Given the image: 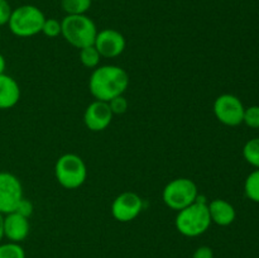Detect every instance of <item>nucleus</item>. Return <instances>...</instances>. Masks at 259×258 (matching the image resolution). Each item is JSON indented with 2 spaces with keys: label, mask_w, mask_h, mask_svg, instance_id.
<instances>
[{
  "label": "nucleus",
  "mask_w": 259,
  "mask_h": 258,
  "mask_svg": "<svg viewBox=\"0 0 259 258\" xmlns=\"http://www.w3.org/2000/svg\"><path fill=\"white\" fill-rule=\"evenodd\" d=\"M129 86V75L124 68L115 65L98 66L89 78V90L95 100L110 101L124 95Z\"/></svg>",
  "instance_id": "nucleus-1"
},
{
  "label": "nucleus",
  "mask_w": 259,
  "mask_h": 258,
  "mask_svg": "<svg viewBox=\"0 0 259 258\" xmlns=\"http://www.w3.org/2000/svg\"><path fill=\"white\" fill-rule=\"evenodd\" d=\"M211 224L207 201L200 195L194 204L177 211L175 219L177 232L187 238H196L205 234Z\"/></svg>",
  "instance_id": "nucleus-2"
},
{
  "label": "nucleus",
  "mask_w": 259,
  "mask_h": 258,
  "mask_svg": "<svg viewBox=\"0 0 259 258\" xmlns=\"http://www.w3.org/2000/svg\"><path fill=\"white\" fill-rule=\"evenodd\" d=\"M62 35L66 42L72 47L81 50L88 46H93L98 35V28L95 22L86 14L66 15L61 20Z\"/></svg>",
  "instance_id": "nucleus-3"
},
{
  "label": "nucleus",
  "mask_w": 259,
  "mask_h": 258,
  "mask_svg": "<svg viewBox=\"0 0 259 258\" xmlns=\"http://www.w3.org/2000/svg\"><path fill=\"white\" fill-rule=\"evenodd\" d=\"M46 17L35 5H20L13 9L8 22L10 32L20 38H29L42 32Z\"/></svg>",
  "instance_id": "nucleus-4"
},
{
  "label": "nucleus",
  "mask_w": 259,
  "mask_h": 258,
  "mask_svg": "<svg viewBox=\"0 0 259 258\" xmlns=\"http://www.w3.org/2000/svg\"><path fill=\"white\" fill-rule=\"evenodd\" d=\"M55 176L63 189L76 190L85 184L88 167L78 154L65 153L56 161Z\"/></svg>",
  "instance_id": "nucleus-5"
},
{
  "label": "nucleus",
  "mask_w": 259,
  "mask_h": 258,
  "mask_svg": "<svg viewBox=\"0 0 259 258\" xmlns=\"http://www.w3.org/2000/svg\"><path fill=\"white\" fill-rule=\"evenodd\" d=\"M199 197L197 185L187 177H179L169 181L162 191V200L172 210L185 209L194 204Z\"/></svg>",
  "instance_id": "nucleus-6"
},
{
  "label": "nucleus",
  "mask_w": 259,
  "mask_h": 258,
  "mask_svg": "<svg viewBox=\"0 0 259 258\" xmlns=\"http://www.w3.org/2000/svg\"><path fill=\"white\" fill-rule=\"evenodd\" d=\"M214 114L218 120L227 126H237L243 123L244 105L238 96L233 94H223L214 101Z\"/></svg>",
  "instance_id": "nucleus-7"
},
{
  "label": "nucleus",
  "mask_w": 259,
  "mask_h": 258,
  "mask_svg": "<svg viewBox=\"0 0 259 258\" xmlns=\"http://www.w3.org/2000/svg\"><path fill=\"white\" fill-rule=\"evenodd\" d=\"M23 197L20 180L10 172H0V212L5 215L15 211Z\"/></svg>",
  "instance_id": "nucleus-8"
},
{
  "label": "nucleus",
  "mask_w": 259,
  "mask_h": 258,
  "mask_svg": "<svg viewBox=\"0 0 259 258\" xmlns=\"http://www.w3.org/2000/svg\"><path fill=\"white\" fill-rule=\"evenodd\" d=\"M143 206V199L137 192H121L111 204V215L116 222L129 223L141 214Z\"/></svg>",
  "instance_id": "nucleus-9"
},
{
  "label": "nucleus",
  "mask_w": 259,
  "mask_h": 258,
  "mask_svg": "<svg viewBox=\"0 0 259 258\" xmlns=\"http://www.w3.org/2000/svg\"><path fill=\"white\" fill-rule=\"evenodd\" d=\"M94 46L99 51L101 57L115 58L124 52L126 40L119 30L106 28V29L99 30Z\"/></svg>",
  "instance_id": "nucleus-10"
},
{
  "label": "nucleus",
  "mask_w": 259,
  "mask_h": 258,
  "mask_svg": "<svg viewBox=\"0 0 259 258\" xmlns=\"http://www.w3.org/2000/svg\"><path fill=\"white\" fill-rule=\"evenodd\" d=\"M114 114L106 101L95 100L86 108L83 113V123L91 132H103L108 128L113 120Z\"/></svg>",
  "instance_id": "nucleus-11"
},
{
  "label": "nucleus",
  "mask_w": 259,
  "mask_h": 258,
  "mask_svg": "<svg viewBox=\"0 0 259 258\" xmlns=\"http://www.w3.org/2000/svg\"><path fill=\"white\" fill-rule=\"evenodd\" d=\"M3 229H4V238H7L8 242L20 244L29 235V219L15 211L5 214Z\"/></svg>",
  "instance_id": "nucleus-12"
},
{
  "label": "nucleus",
  "mask_w": 259,
  "mask_h": 258,
  "mask_svg": "<svg viewBox=\"0 0 259 258\" xmlns=\"http://www.w3.org/2000/svg\"><path fill=\"white\" fill-rule=\"evenodd\" d=\"M211 223L219 227H228L233 224L237 218L235 207L224 199H214L207 202Z\"/></svg>",
  "instance_id": "nucleus-13"
},
{
  "label": "nucleus",
  "mask_w": 259,
  "mask_h": 258,
  "mask_svg": "<svg viewBox=\"0 0 259 258\" xmlns=\"http://www.w3.org/2000/svg\"><path fill=\"white\" fill-rule=\"evenodd\" d=\"M20 99V88L10 75H0V110L14 108Z\"/></svg>",
  "instance_id": "nucleus-14"
},
{
  "label": "nucleus",
  "mask_w": 259,
  "mask_h": 258,
  "mask_svg": "<svg viewBox=\"0 0 259 258\" xmlns=\"http://www.w3.org/2000/svg\"><path fill=\"white\" fill-rule=\"evenodd\" d=\"M93 0H61V8L66 15L86 14Z\"/></svg>",
  "instance_id": "nucleus-15"
},
{
  "label": "nucleus",
  "mask_w": 259,
  "mask_h": 258,
  "mask_svg": "<svg viewBox=\"0 0 259 258\" xmlns=\"http://www.w3.org/2000/svg\"><path fill=\"white\" fill-rule=\"evenodd\" d=\"M100 53H99V51L96 50L94 45L88 46V47L80 50V62L83 67L95 70L99 66V63H100Z\"/></svg>",
  "instance_id": "nucleus-16"
},
{
  "label": "nucleus",
  "mask_w": 259,
  "mask_h": 258,
  "mask_svg": "<svg viewBox=\"0 0 259 258\" xmlns=\"http://www.w3.org/2000/svg\"><path fill=\"white\" fill-rule=\"evenodd\" d=\"M244 192L250 201L259 204V168L250 172L245 179Z\"/></svg>",
  "instance_id": "nucleus-17"
},
{
  "label": "nucleus",
  "mask_w": 259,
  "mask_h": 258,
  "mask_svg": "<svg viewBox=\"0 0 259 258\" xmlns=\"http://www.w3.org/2000/svg\"><path fill=\"white\" fill-rule=\"evenodd\" d=\"M243 157L250 166L259 168V138H252L243 147Z\"/></svg>",
  "instance_id": "nucleus-18"
},
{
  "label": "nucleus",
  "mask_w": 259,
  "mask_h": 258,
  "mask_svg": "<svg viewBox=\"0 0 259 258\" xmlns=\"http://www.w3.org/2000/svg\"><path fill=\"white\" fill-rule=\"evenodd\" d=\"M0 258H25V250L19 243L0 242Z\"/></svg>",
  "instance_id": "nucleus-19"
},
{
  "label": "nucleus",
  "mask_w": 259,
  "mask_h": 258,
  "mask_svg": "<svg viewBox=\"0 0 259 258\" xmlns=\"http://www.w3.org/2000/svg\"><path fill=\"white\" fill-rule=\"evenodd\" d=\"M40 33H43L48 38H57L62 33L61 22L58 19H55V18H46Z\"/></svg>",
  "instance_id": "nucleus-20"
},
{
  "label": "nucleus",
  "mask_w": 259,
  "mask_h": 258,
  "mask_svg": "<svg viewBox=\"0 0 259 258\" xmlns=\"http://www.w3.org/2000/svg\"><path fill=\"white\" fill-rule=\"evenodd\" d=\"M243 123L252 129H259V105L245 108Z\"/></svg>",
  "instance_id": "nucleus-21"
},
{
  "label": "nucleus",
  "mask_w": 259,
  "mask_h": 258,
  "mask_svg": "<svg viewBox=\"0 0 259 258\" xmlns=\"http://www.w3.org/2000/svg\"><path fill=\"white\" fill-rule=\"evenodd\" d=\"M108 104L109 106H110V110L114 115H121V114L126 113L129 106L128 100H126L124 95H119L116 96V98L111 99L110 101H108Z\"/></svg>",
  "instance_id": "nucleus-22"
},
{
  "label": "nucleus",
  "mask_w": 259,
  "mask_h": 258,
  "mask_svg": "<svg viewBox=\"0 0 259 258\" xmlns=\"http://www.w3.org/2000/svg\"><path fill=\"white\" fill-rule=\"evenodd\" d=\"M12 7L8 0H0V27L7 25L12 15Z\"/></svg>",
  "instance_id": "nucleus-23"
},
{
  "label": "nucleus",
  "mask_w": 259,
  "mask_h": 258,
  "mask_svg": "<svg viewBox=\"0 0 259 258\" xmlns=\"http://www.w3.org/2000/svg\"><path fill=\"white\" fill-rule=\"evenodd\" d=\"M33 210H34V207H33L32 201L28 199H25V197H23V199L20 200L19 204H18L17 209H15V212H18V214L23 215V217H25L29 219L30 215L33 214Z\"/></svg>",
  "instance_id": "nucleus-24"
},
{
  "label": "nucleus",
  "mask_w": 259,
  "mask_h": 258,
  "mask_svg": "<svg viewBox=\"0 0 259 258\" xmlns=\"http://www.w3.org/2000/svg\"><path fill=\"white\" fill-rule=\"evenodd\" d=\"M192 258H214V252L207 245H201L195 249V252L192 253Z\"/></svg>",
  "instance_id": "nucleus-25"
},
{
  "label": "nucleus",
  "mask_w": 259,
  "mask_h": 258,
  "mask_svg": "<svg viewBox=\"0 0 259 258\" xmlns=\"http://www.w3.org/2000/svg\"><path fill=\"white\" fill-rule=\"evenodd\" d=\"M5 68H7V61H5L4 56L0 53V75L5 73Z\"/></svg>",
  "instance_id": "nucleus-26"
},
{
  "label": "nucleus",
  "mask_w": 259,
  "mask_h": 258,
  "mask_svg": "<svg viewBox=\"0 0 259 258\" xmlns=\"http://www.w3.org/2000/svg\"><path fill=\"white\" fill-rule=\"evenodd\" d=\"M3 225H4V215L0 212V242L4 238V229H3Z\"/></svg>",
  "instance_id": "nucleus-27"
},
{
  "label": "nucleus",
  "mask_w": 259,
  "mask_h": 258,
  "mask_svg": "<svg viewBox=\"0 0 259 258\" xmlns=\"http://www.w3.org/2000/svg\"><path fill=\"white\" fill-rule=\"evenodd\" d=\"M0 39H2V30H0Z\"/></svg>",
  "instance_id": "nucleus-28"
}]
</instances>
